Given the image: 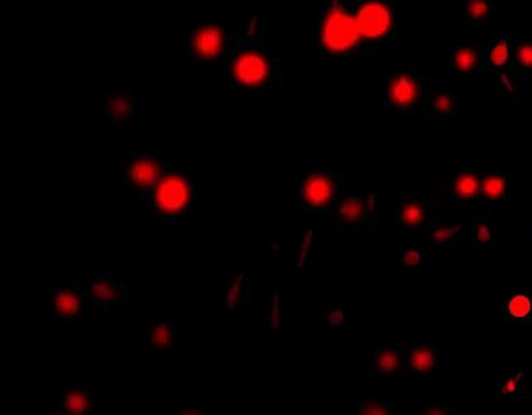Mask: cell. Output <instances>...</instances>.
<instances>
[{
  "label": "cell",
  "instance_id": "cell-1",
  "mask_svg": "<svg viewBox=\"0 0 532 415\" xmlns=\"http://www.w3.org/2000/svg\"><path fill=\"white\" fill-rule=\"evenodd\" d=\"M266 19L255 16L215 71L226 79L227 90L249 96L283 95L286 70L264 43Z\"/></svg>",
  "mask_w": 532,
  "mask_h": 415
},
{
  "label": "cell",
  "instance_id": "cell-2",
  "mask_svg": "<svg viewBox=\"0 0 532 415\" xmlns=\"http://www.w3.org/2000/svg\"><path fill=\"white\" fill-rule=\"evenodd\" d=\"M311 50L323 58H365L349 0H323L318 15L308 23Z\"/></svg>",
  "mask_w": 532,
  "mask_h": 415
},
{
  "label": "cell",
  "instance_id": "cell-3",
  "mask_svg": "<svg viewBox=\"0 0 532 415\" xmlns=\"http://www.w3.org/2000/svg\"><path fill=\"white\" fill-rule=\"evenodd\" d=\"M349 9L366 57L394 44L399 30L397 0H349Z\"/></svg>",
  "mask_w": 532,
  "mask_h": 415
},
{
  "label": "cell",
  "instance_id": "cell-4",
  "mask_svg": "<svg viewBox=\"0 0 532 415\" xmlns=\"http://www.w3.org/2000/svg\"><path fill=\"white\" fill-rule=\"evenodd\" d=\"M244 30H231L220 21L191 24L186 34L188 61L199 69L217 71Z\"/></svg>",
  "mask_w": 532,
  "mask_h": 415
},
{
  "label": "cell",
  "instance_id": "cell-5",
  "mask_svg": "<svg viewBox=\"0 0 532 415\" xmlns=\"http://www.w3.org/2000/svg\"><path fill=\"white\" fill-rule=\"evenodd\" d=\"M193 198L194 183L191 174L173 165L160 177L146 202L153 217L182 223L190 213Z\"/></svg>",
  "mask_w": 532,
  "mask_h": 415
},
{
  "label": "cell",
  "instance_id": "cell-6",
  "mask_svg": "<svg viewBox=\"0 0 532 415\" xmlns=\"http://www.w3.org/2000/svg\"><path fill=\"white\" fill-rule=\"evenodd\" d=\"M430 94V79L410 62L399 64L381 88L383 106L394 114L415 113L426 105Z\"/></svg>",
  "mask_w": 532,
  "mask_h": 415
},
{
  "label": "cell",
  "instance_id": "cell-7",
  "mask_svg": "<svg viewBox=\"0 0 532 415\" xmlns=\"http://www.w3.org/2000/svg\"><path fill=\"white\" fill-rule=\"evenodd\" d=\"M346 173L329 167L308 171L297 186V207L306 214L330 218L339 199V186Z\"/></svg>",
  "mask_w": 532,
  "mask_h": 415
},
{
  "label": "cell",
  "instance_id": "cell-8",
  "mask_svg": "<svg viewBox=\"0 0 532 415\" xmlns=\"http://www.w3.org/2000/svg\"><path fill=\"white\" fill-rule=\"evenodd\" d=\"M333 230L350 233L375 231L379 227L378 193L367 191H339L331 214Z\"/></svg>",
  "mask_w": 532,
  "mask_h": 415
},
{
  "label": "cell",
  "instance_id": "cell-9",
  "mask_svg": "<svg viewBox=\"0 0 532 415\" xmlns=\"http://www.w3.org/2000/svg\"><path fill=\"white\" fill-rule=\"evenodd\" d=\"M172 166L171 159L162 154L126 155L118 166L120 186L130 195L146 199L160 177Z\"/></svg>",
  "mask_w": 532,
  "mask_h": 415
},
{
  "label": "cell",
  "instance_id": "cell-10",
  "mask_svg": "<svg viewBox=\"0 0 532 415\" xmlns=\"http://www.w3.org/2000/svg\"><path fill=\"white\" fill-rule=\"evenodd\" d=\"M391 217L393 227L399 233H415L433 222V205L423 192L397 191Z\"/></svg>",
  "mask_w": 532,
  "mask_h": 415
},
{
  "label": "cell",
  "instance_id": "cell-11",
  "mask_svg": "<svg viewBox=\"0 0 532 415\" xmlns=\"http://www.w3.org/2000/svg\"><path fill=\"white\" fill-rule=\"evenodd\" d=\"M88 306L95 309L108 310L115 305H125L130 297V289L113 275L96 274L83 286Z\"/></svg>",
  "mask_w": 532,
  "mask_h": 415
},
{
  "label": "cell",
  "instance_id": "cell-12",
  "mask_svg": "<svg viewBox=\"0 0 532 415\" xmlns=\"http://www.w3.org/2000/svg\"><path fill=\"white\" fill-rule=\"evenodd\" d=\"M403 343L383 342L376 347L368 361V372L378 380H391L402 373Z\"/></svg>",
  "mask_w": 532,
  "mask_h": 415
},
{
  "label": "cell",
  "instance_id": "cell-13",
  "mask_svg": "<svg viewBox=\"0 0 532 415\" xmlns=\"http://www.w3.org/2000/svg\"><path fill=\"white\" fill-rule=\"evenodd\" d=\"M438 365L439 351L433 343L412 342L406 347L402 373L408 378H430Z\"/></svg>",
  "mask_w": 532,
  "mask_h": 415
},
{
  "label": "cell",
  "instance_id": "cell-14",
  "mask_svg": "<svg viewBox=\"0 0 532 415\" xmlns=\"http://www.w3.org/2000/svg\"><path fill=\"white\" fill-rule=\"evenodd\" d=\"M88 306L84 289L78 283L71 287H58L54 297V319L58 323L78 321L86 313Z\"/></svg>",
  "mask_w": 532,
  "mask_h": 415
},
{
  "label": "cell",
  "instance_id": "cell-15",
  "mask_svg": "<svg viewBox=\"0 0 532 415\" xmlns=\"http://www.w3.org/2000/svg\"><path fill=\"white\" fill-rule=\"evenodd\" d=\"M98 110L110 121L135 122V119H138L136 98L128 91H106L99 99Z\"/></svg>",
  "mask_w": 532,
  "mask_h": 415
},
{
  "label": "cell",
  "instance_id": "cell-16",
  "mask_svg": "<svg viewBox=\"0 0 532 415\" xmlns=\"http://www.w3.org/2000/svg\"><path fill=\"white\" fill-rule=\"evenodd\" d=\"M447 62H449L454 75L460 76V78L475 76L483 67L480 44L475 41L458 39L454 42V49H452Z\"/></svg>",
  "mask_w": 532,
  "mask_h": 415
},
{
  "label": "cell",
  "instance_id": "cell-17",
  "mask_svg": "<svg viewBox=\"0 0 532 415\" xmlns=\"http://www.w3.org/2000/svg\"><path fill=\"white\" fill-rule=\"evenodd\" d=\"M482 178L474 170L457 171L452 177L451 195L457 205L466 206L480 199Z\"/></svg>",
  "mask_w": 532,
  "mask_h": 415
},
{
  "label": "cell",
  "instance_id": "cell-18",
  "mask_svg": "<svg viewBox=\"0 0 532 415\" xmlns=\"http://www.w3.org/2000/svg\"><path fill=\"white\" fill-rule=\"evenodd\" d=\"M495 10V0H455V15L466 26L486 27Z\"/></svg>",
  "mask_w": 532,
  "mask_h": 415
},
{
  "label": "cell",
  "instance_id": "cell-19",
  "mask_svg": "<svg viewBox=\"0 0 532 415\" xmlns=\"http://www.w3.org/2000/svg\"><path fill=\"white\" fill-rule=\"evenodd\" d=\"M94 412V390L90 387H70L59 397L58 413L82 415Z\"/></svg>",
  "mask_w": 532,
  "mask_h": 415
},
{
  "label": "cell",
  "instance_id": "cell-20",
  "mask_svg": "<svg viewBox=\"0 0 532 415\" xmlns=\"http://www.w3.org/2000/svg\"><path fill=\"white\" fill-rule=\"evenodd\" d=\"M506 71L516 82L524 76L532 75V39L509 41V61L506 64Z\"/></svg>",
  "mask_w": 532,
  "mask_h": 415
},
{
  "label": "cell",
  "instance_id": "cell-21",
  "mask_svg": "<svg viewBox=\"0 0 532 415\" xmlns=\"http://www.w3.org/2000/svg\"><path fill=\"white\" fill-rule=\"evenodd\" d=\"M428 119H449L457 117L459 113V98L452 94L445 87L431 88L428 99Z\"/></svg>",
  "mask_w": 532,
  "mask_h": 415
},
{
  "label": "cell",
  "instance_id": "cell-22",
  "mask_svg": "<svg viewBox=\"0 0 532 415\" xmlns=\"http://www.w3.org/2000/svg\"><path fill=\"white\" fill-rule=\"evenodd\" d=\"M431 241L437 246H451L467 239V223L459 219H442L432 222Z\"/></svg>",
  "mask_w": 532,
  "mask_h": 415
},
{
  "label": "cell",
  "instance_id": "cell-23",
  "mask_svg": "<svg viewBox=\"0 0 532 415\" xmlns=\"http://www.w3.org/2000/svg\"><path fill=\"white\" fill-rule=\"evenodd\" d=\"M509 36H503L494 41L480 44L482 51L483 70L486 73H497L509 61Z\"/></svg>",
  "mask_w": 532,
  "mask_h": 415
},
{
  "label": "cell",
  "instance_id": "cell-24",
  "mask_svg": "<svg viewBox=\"0 0 532 415\" xmlns=\"http://www.w3.org/2000/svg\"><path fill=\"white\" fill-rule=\"evenodd\" d=\"M511 194V179L503 173H487L482 178L480 198L491 203L509 201Z\"/></svg>",
  "mask_w": 532,
  "mask_h": 415
},
{
  "label": "cell",
  "instance_id": "cell-25",
  "mask_svg": "<svg viewBox=\"0 0 532 415\" xmlns=\"http://www.w3.org/2000/svg\"><path fill=\"white\" fill-rule=\"evenodd\" d=\"M150 346L153 355H162L173 349V325L168 322H160L155 325L150 333Z\"/></svg>",
  "mask_w": 532,
  "mask_h": 415
},
{
  "label": "cell",
  "instance_id": "cell-26",
  "mask_svg": "<svg viewBox=\"0 0 532 415\" xmlns=\"http://www.w3.org/2000/svg\"><path fill=\"white\" fill-rule=\"evenodd\" d=\"M397 412V404L388 398L370 397L360 399L356 405L359 415H390Z\"/></svg>",
  "mask_w": 532,
  "mask_h": 415
},
{
  "label": "cell",
  "instance_id": "cell-27",
  "mask_svg": "<svg viewBox=\"0 0 532 415\" xmlns=\"http://www.w3.org/2000/svg\"><path fill=\"white\" fill-rule=\"evenodd\" d=\"M503 311L511 318H524L529 316L532 311V301L527 295L514 293L506 295L503 299Z\"/></svg>",
  "mask_w": 532,
  "mask_h": 415
},
{
  "label": "cell",
  "instance_id": "cell-28",
  "mask_svg": "<svg viewBox=\"0 0 532 415\" xmlns=\"http://www.w3.org/2000/svg\"><path fill=\"white\" fill-rule=\"evenodd\" d=\"M425 259L426 251L423 247H406L399 254V265L410 270L422 266Z\"/></svg>",
  "mask_w": 532,
  "mask_h": 415
},
{
  "label": "cell",
  "instance_id": "cell-29",
  "mask_svg": "<svg viewBox=\"0 0 532 415\" xmlns=\"http://www.w3.org/2000/svg\"><path fill=\"white\" fill-rule=\"evenodd\" d=\"M523 373L517 372L516 374L509 373L506 378H503L498 383L497 389L501 392L502 397L511 398L516 397L518 392H521L523 386Z\"/></svg>",
  "mask_w": 532,
  "mask_h": 415
},
{
  "label": "cell",
  "instance_id": "cell-30",
  "mask_svg": "<svg viewBox=\"0 0 532 415\" xmlns=\"http://www.w3.org/2000/svg\"><path fill=\"white\" fill-rule=\"evenodd\" d=\"M349 313L347 306H336L324 316V325L330 326L331 328L335 329L345 328L349 321Z\"/></svg>",
  "mask_w": 532,
  "mask_h": 415
},
{
  "label": "cell",
  "instance_id": "cell-31",
  "mask_svg": "<svg viewBox=\"0 0 532 415\" xmlns=\"http://www.w3.org/2000/svg\"><path fill=\"white\" fill-rule=\"evenodd\" d=\"M475 243L479 246L489 245L492 242L491 225L485 221V218L478 219L474 225Z\"/></svg>",
  "mask_w": 532,
  "mask_h": 415
},
{
  "label": "cell",
  "instance_id": "cell-32",
  "mask_svg": "<svg viewBox=\"0 0 532 415\" xmlns=\"http://www.w3.org/2000/svg\"><path fill=\"white\" fill-rule=\"evenodd\" d=\"M454 413H455L454 406L447 405L445 402L440 400L432 401L430 404H427L422 412V414L431 415H446Z\"/></svg>",
  "mask_w": 532,
  "mask_h": 415
}]
</instances>
